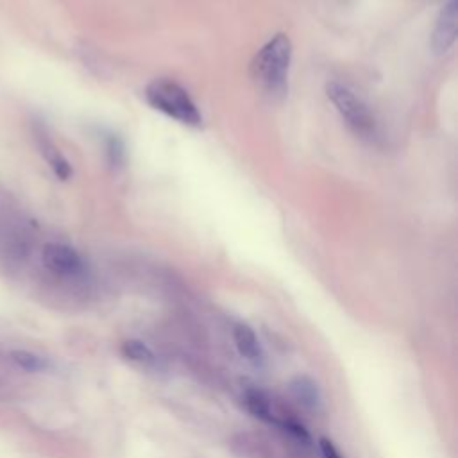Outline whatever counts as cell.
I'll return each instance as SVG.
<instances>
[{
  "label": "cell",
  "instance_id": "3",
  "mask_svg": "<svg viewBox=\"0 0 458 458\" xmlns=\"http://www.w3.org/2000/svg\"><path fill=\"white\" fill-rule=\"evenodd\" d=\"M145 100L152 109L181 125L193 129L202 127L204 118L199 106L190 93L172 79L159 77L150 81L145 88Z\"/></svg>",
  "mask_w": 458,
  "mask_h": 458
},
{
  "label": "cell",
  "instance_id": "2",
  "mask_svg": "<svg viewBox=\"0 0 458 458\" xmlns=\"http://www.w3.org/2000/svg\"><path fill=\"white\" fill-rule=\"evenodd\" d=\"M326 97L333 104L335 111L345 123V127L361 141L370 145H379L383 140L381 125L372 111V107L365 102V98L347 82L329 81L326 84Z\"/></svg>",
  "mask_w": 458,
  "mask_h": 458
},
{
  "label": "cell",
  "instance_id": "9",
  "mask_svg": "<svg viewBox=\"0 0 458 458\" xmlns=\"http://www.w3.org/2000/svg\"><path fill=\"white\" fill-rule=\"evenodd\" d=\"M243 403L247 406V410L261 419V420H268V422H274V413H272V404H270V399L261 392V390H256V388H247L243 392Z\"/></svg>",
  "mask_w": 458,
  "mask_h": 458
},
{
  "label": "cell",
  "instance_id": "4",
  "mask_svg": "<svg viewBox=\"0 0 458 458\" xmlns=\"http://www.w3.org/2000/svg\"><path fill=\"white\" fill-rule=\"evenodd\" d=\"M43 267L59 277H79L86 272V261L77 249L61 242H48L41 249Z\"/></svg>",
  "mask_w": 458,
  "mask_h": 458
},
{
  "label": "cell",
  "instance_id": "6",
  "mask_svg": "<svg viewBox=\"0 0 458 458\" xmlns=\"http://www.w3.org/2000/svg\"><path fill=\"white\" fill-rule=\"evenodd\" d=\"M34 141H36L41 156L45 157V161L48 163L52 172L55 174V177L61 181H68L73 174V168H72L70 161L64 157V154L59 150V147L54 143V140L50 138V134L47 132V129L43 125L34 127Z\"/></svg>",
  "mask_w": 458,
  "mask_h": 458
},
{
  "label": "cell",
  "instance_id": "8",
  "mask_svg": "<svg viewBox=\"0 0 458 458\" xmlns=\"http://www.w3.org/2000/svg\"><path fill=\"white\" fill-rule=\"evenodd\" d=\"M290 392L302 406L310 410H318L322 404V394L318 385L308 376H295L290 381Z\"/></svg>",
  "mask_w": 458,
  "mask_h": 458
},
{
  "label": "cell",
  "instance_id": "7",
  "mask_svg": "<svg viewBox=\"0 0 458 458\" xmlns=\"http://www.w3.org/2000/svg\"><path fill=\"white\" fill-rule=\"evenodd\" d=\"M233 338L238 352L252 365H261L263 363V349L261 344L254 333V329L243 322L236 324L233 327Z\"/></svg>",
  "mask_w": 458,
  "mask_h": 458
},
{
  "label": "cell",
  "instance_id": "1",
  "mask_svg": "<svg viewBox=\"0 0 458 458\" xmlns=\"http://www.w3.org/2000/svg\"><path fill=\"white\" fill-rule=\"evenodd\" d=\"M293 47L284 32L274 34L259 47L250 61V77L256 86L270 97H284L292 68Z\"/></svg>",
  "mask_w": 458,
  "mask_h": 458
},
{
  "label": "cell",
  "instance_id": "11",
  "mask_svg": "<svg viewBox=\"0 0 458 458\" xmlns=\"http://www.w3.org/2000/svg\"><path fill=\"white\" fill-rule=\"evenodd\" d=\"M104 148H106V157L111 168H120L125 163V145L123 141L116 136V134H107L106 141H104Z\"/></svg>",
  "mask_w": 458,
  "mask_h": 458
},
{
  "label": "cell",
  "instance_id": "13",
  "mask_svg": "<svg viewBox=\"0 0 458 458\" xmlns=\"http://www.w3.org/2000/svg\"><path fill=\"white\" fill-rule=\"evenodd\" d=\"M318 449H320L322 458H342V454L336 449V445L329 438H326V437L318 438Z\"/></svg>",
  "mask_w": 458,
  "mask_h": 458
},
{
  "label": "cell",
  "instance_id": "12",
  "mask_svg": "<svg viewBox=\"0 0 458 458\" xmlns=\"http://www.w3.org/2000/svg\"><path fill=\"white\" fill-rule=\"evenodd\" d=\"M11 356H13L14 363H18L25 370L36 372V370H41V369L47 367V361L43 358H39V356H36L29 351H13Z\"/></svg>",
  "mask_w": 458,
  "mask_h": 458
},
{
  "label": "cell",
  "instance_id": "10",
  "mask_svg": "<svg viewBox=\"0 0 458 458\" xmlns=\"http://www.w3.org/2000/svg\"><path fill=\"white\" fill-rule=\"evenodd\" d=\"M122 352L125 358H129L131 361H138V363H154L156 361V356L152 352V349L141 342V340H136V338H131L127 342H123L122 345Z\"/></svg>",
  "mask_w": 458,
  "mask_h": 458
},
{
  "label": "cell",
  "instance_id": "5",
  "mask_svg": "<svg viewBox=\"0 0 458 458\" xmlns=\"http://www.w3.org/2000/svg\"><path fill=\"white\" fill-rule=\"evenodd\" d=\"M456 23H458V2L456 0H447L438 16L437 23L431 32V48L435 54L442 55L449 52V48L456 41Z\"/></svg>",
  "mask_w": 458,
  "mask_h": 458
}]
</instances>
